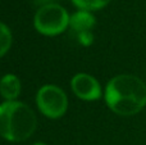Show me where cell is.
<instances>
[{
	"label": "cell",
	"instance_id": "6da1fadb",
	"mask_svg": "<svg viewBox=\"0 0 146 145\" xmlns=\"http://www.w3.org/2000/svg\"><path fill=\"white\" fill-rule=\"evenodd\" d=\"M104 98L115 114L133 116L146 107V85L133 74H118L108 82Z\"/></svg>",
	"mask_w": 146,
	"mask_h": 145
},
{
	"label": "cell",
	"instance_id": "7a4b0ae2",
	"mask_svg": "<svg viewBox=\"0 0 146 145\" xmlns=\"http://www.w3.org/2000/svg\"><path fill=\"white\" fill-rule=\"evenodd\" d=\"M37 120L27 104L17 100L0 104V136L5 140L25 141L35 132Z\"/></svg>",
	"mask_w": 146,
	"mask_h": 145
},
{
	"label": "cell",
	"instance_id": "3957f363",
	"mask_svg": "<svg viewBox=\"0 0 146 145\" xmlns=\"http://www.w3.org/2000/svg\"><path fill=\"white\" fill-rule=\"evenodd\" d=\"M69 18L68 12L62 5L50 4L38 8L33 18V26L41 35L56 36L67 30Z\"/></svg>",
	"mask_w": 146,
	"mask_h": 145
},
{
	"label": "cell",
	"instance_id": "277c9868",
	"mask_svg": "<svg viewBox=\"0 0 146 145\" xmlns=\"http://www.w3.org/2000/svg\"><path fill=\"white\" fill-rule=\"evenodd\" d=\"M36 105L45 117L56 120L66 114L68 109L67 95L59 86L45 85L36 94Z\"/></svg>",
	"mask_w": 146,
	"mask_h": 145
},
{
	"label": "cell",
	"instance_id": "5b68a950",
	"mask_svg": "<svg viewBox=\"0 0 146 145\" xmlns=\"http://www.w3.org/2000/svg\"><path fill=\"white\" fill-rule=\"evenodd\" d=\"M71 87L76 96L87 102L98 100L103 95L99 81L87 73H77L76 76H73Z\"/></svg>",
	"mask_w": 146,
	"mask_h": 145
},
{
	"label": "cell",
	"instance_id": "8992f818",
	"mask_svg": "<svg viewBox=\"0 0 146 145\" xmlns=\"http://www.w3.org/2000/svg\"><path fill=\"white\" fill-rule=\"evenodd\" d=\"M95 25V17L88 10H78L73 13L69 18V27L74 35H80L83 32H92Z\"/></svg>",
	"mask_w": 146,
	"mask_h": 145
},
{
	"label": "cell",
	"instance_id": "52a82bcc",
	"mask_svg": "<svg viewBox=\"0 0 146 145\" xmlns=\"http://www.w3.org/2000/svg\"><path fill=\"white\" fill-rule=\"evenodd\" d=\"M21 92V81L15 74L8 73L0 80V95L5 102H12L18 98Z\"/></svg>",
	"mask_w": 146,
	"mask_h": 145
},
{
	"label": "cell",
	"instance_id": "ba28073f",
	"mask_svg": "<svg viewBox=\"0 0 146 145\" xmlns=\"http://www.w3.org/2000/svg\"><path fill=\"white\" fill-rule=\"evenodd\" d=\"M12 41H13V37H12L10 28L5 23L0 22V58L8 53V50L12 46Z\"/></svg>",
	"mask_w": 146,
	"mask_h": 145
},
{
	"label": "cell",
	"instance_id": "9c48e42d",
	"mask_svg": "<svg viewBox=\"0 0 146 145\" xmlns=\"http://www.w3.org/2000/svg\"><path fill=\"white\" fill-rule=\"evenodd\" d=\"M72 3L81 10H99L106 7L110 0H72Z\"/></svg>",
	"mask_w": 146,
	"mask_h": 145
},
{
	"label": "cell",
	"instance_id": "30bf717a",
	"mask_svg": "<svg viewBox=\"0 0 146 145\" xmlns=\"http://www.w3.org/2000/svg\"><path fill=\"white\" fill-rule=\"evenodd\" d=\"M77 41L83 46H90L94 43V33L92 32H83L80 35H76Z\"/></svg>",
	"mask_w": 146,
	"mask_h": 145
},
{
	"label": "cell",
	"instance_id": "8fae6325",
	"mask_svg": "<svg viewBox=\"0 0 146 145\" xmlns=\"http://www.w3.org/2000/svg\"><path fill=\"white\" fill-rule=\"evenodd\" d=\"M59 0H35V3L37 5L45 7V5H50V4H58Z\"/></svg>",
	"mask_w": 146,
	"mask_h": 145
},
{
	"label": "cell",
	"instance_id": "7c38bea8",
	"mask_svg": "<svg viewBox=\"0 0 146 145\" xmlns=\"http://www.w3.org/2000/svg\"><path fill=\"white\" fill-rule=\"evenodd\" d=\"M32 145H46V144H44V143H35V144H32Z\"/></svg>",
	"mask_w": 146,
	"mask_h": 145
}]
</instances>
